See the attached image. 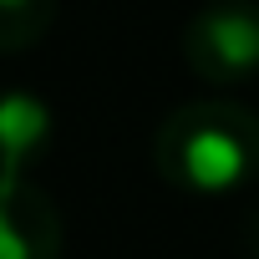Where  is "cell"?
<instances>
[{"label": "cell", "mask_w": 259, "mask_h": 259, "mask_svg": "<svg viewBox=\"0 0 259 259\" xmlns=\"http://www.w3.org/2000/svg\"><path fill=\"white\" fill-rule=\"evenodd\" d=\"M153 168L168 188L224 198L259 178V112L234 97H193L153 133Z\"/></svg>", "instance_id": "6da1fadb"}, {"label": "cell", "mask_w": 259, "mask_h": 259, "mask_svg": "<svg viewBox=\"0 0 259 259\" xmlns=\"http://www.w3.org/2000/svg\"><path fill=\"white\" fill-rule=\"evenodd\" d=\"M0 259H61V213L31 178H0Z\"/></svg>", "instance_id": "3957f363"}, {"label": "cell", "mask_w": 259, "mask_h": 259, "mask_svg": "<svg viewBox=\"0 0 259 259\" xmlns=\"http://www.w3.org/2000/svg\"><path fill=\"white\" fill-rule=\"evenodd\" d=\"M51 107L36 92H0V178L16 183L31 173V163L51 143Z\"/></svg>", "instance_id": "277c9868"}, {"label": "cell", "mask_w": 259, "mask_h": 259, "mask_svg": "<svg viewBox=\"0 0 259 259\" xmlns=\"http://www.w3.org/2000/svg\"><path fill=\"white\" fill-rule=\"evenodd\" d=\"M183 61L208 87H244L259 76V0H213L183 26Z\"/></svg>", "instance_id": "7a4b0ae2"}, {"label": "cell", "mask_w": 259, "mask_h": 259, "mask_svg": "<svg viewBox=\"0 0 259 259\" xmlns=\"http://www.w3.org/2000/svg\"><path fill=\"white\" fill-rule=\"evenodd\" d=\"M254 219H259V213H254ZM249 254H254V259H259V224H254V229H249Z\"/></svg>", "instance_id": "8992f818"}, {"label": "cell", "mask_w": 259, "mask_h": 259, "mask_svg": "<svg viewBox=\"0 0 259 259\" xmlns=\"http://www.w3.org/2000/svg\"><path fill=\"white\" fill-rule=\"evenodd\" d=\"M61 0H0V51H31L56 26Z\"/></svg>", "instance_id": "5b68a950"}]
</instances>
